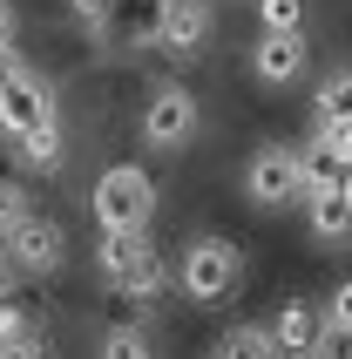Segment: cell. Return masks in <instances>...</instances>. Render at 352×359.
<instances>
[{
    "label": "cell",
    "mask_w": 352,
    "mask_h": 359,
    "mask_svg": "<svg viewBox=\"0 0 352 359\" xmlns=\"http://www.w3.org/2000/svg\"><path fill=\"white\" fill-rule=\"evenodd\" d=\"M95 224L102 231H149V210H156V183L149 170L136 163H116V170H102L95 177Z\"/></svg>",
    "instance_id": "1"
},
{
    "label": "cell",
    "mask_w": 352,
    "mask_h": 359,
    "mask_svg": "<svg viewBox=\"0 0 352 359\" xmlns=\"http://www.w3.org/2000/svg\"><path fill=\"white\" fill-rule=\"evenodd\" d=\"M244 190H251V203H264V210L305 203V149H298V142H264V149L244 163Z\"/></svg>",
    "instance_id": "2"
},
{
    "label": "cell",
    "mask_w": 352,
    "mask_h": 359,
    "mask_svg": "<svg viewBox=\"0 0 352 359\" xmlns=\"http://www.w3.org/2000/svg\"><path fill=\"white\" fill-rule=\"evenodd\" d=\"M102 278L116 285L122 299H149L163 292V258L142 231H102Z\"/></svg>",
    "instance_id": "3"
},
{
    "label": "cell",
    "mask_w": 352,
    "mask_h": 359,
    "mask_svg": "<svg viewBox=\"0 0 352 359\" xmlns=\"http://www.w3.org/2000/svg\"><path fill=\"white\" fill-rule=\"evenodd\" d=\"M237 278H244V258H237V244H231V238H196L190 251H183V292H190L196 305L231 299Z\"/></svg>",
    "instance_id": "4"
},
{
    "label": "cell",
    "mask_w": 352,
    "mask_h": 359,
    "mask_svg": "<svg viewBox=\"0 0 352 359\" xmlns=\"http://www.w3.org/2000/svg\"><path fill=\"white\" fill-rule=\"evenodd\" d=\"M196 95L183 88V81H163L156 95L142 102V142L149 149H183V142L196 136Z\"/></svg>",
    "instance_id": "5"
},
{
    "label": "cell",
    "mask_w": 352,
    "mask_h": 359,
    "mask_svg": "<svg viewBox=\"0 0 352 359\" xmlns=\"http://www.w3.org/2000/svg\"><path fill=\"white\" fill-rule=\"evenodd\" d=\"M41 122H55V95L41 88L34 68H20L14 81H0V129H7V136H27Z\"/></svg>",
    "instance_id": "6"
},
{
    "label": "cell",
    "mask_w": 352,
    "mask_h": 359,
    "mask_svg": "<svg viewBox=\"0 0 352 359\" xmlns=\"http://www.w3.org/2000/svg\"><path fill=\"white\" fill-rule=\"evenodd\" d=\"M7 258L20 264V271H61V224L48 217H20L14 231H7Z\"/></svg>",
    "instance_id": "7"
},
{
    "label": "cell",
    "mask_w": 352,
    "mask_h": 359,
    "mask_svg": "<svg viewBox=\"0 0 352 359\" xmlns=\"http://www.w3.org/2000/svg\"><path fill=\"white\" fill-rule=\"evenodd\" d=\"M203 34H210V7L203 0H170L156 14V48L163 55H196Z\"/></svg>",
    "instance_id": "8"
},
{
    "label": "cell",
    "mask_w": 352,
    "mask_h": 359,
    "mask_svg": "<svg viewBox=\"0 0 352 359\" xmlns=\"http://www.w3.org/2000/svg\"><path fill=\"white\" fill-rule=\"evenodd\" d=\"M318 332H325V312H318L312 299H285V305H278V319H271V339H278V353L312 359Z\"/></svg>",
    "instance_id": "9"
},
{
    "label": "cell",
    "mask_w": 352,
    "mask_h": 359,
    "mask_svg": "<svg viewBox=\"0 0 352 359\" xmlns=\"http://www.w3.org/2000/svg\"><path fill=\"white\" fill-rule=\"evenodd\" d=\"M251 68H257V81H298L305 75V34H271L264 27V41L251 48Z\"/></svg>",
    "instance_id": "10"
},
{
    "label": "cell",
    "mask_w": 352,
    "mask_h": 359,
    "mask_svg": "<svg viewBox=\"0 0 352 359\" xmlns=\"http://www.w3.org/2000/svg\"><path fill=\"white\" fill-rule=\"evenodd\" d=\"M305 217H312V238L352 244V197H346V190H318V197H305Z\"/></svg>",
    "instance_id": "11"
},
{
    "label": "cell",
    "mask_w": 352,
    "mask_h": 359,
    "mask_svg": "<svg viewBox=\"0 0 352 359\" xmlns=\"http://www.w3.org/2000/svg\"><path fill=\"white\" fill-rule=\"evenodd\" d=\"M298 149H305V197H318V190H339V177H346V163L332 156V149H325V142H298Z\"/></svg>",
    "instance_id": "12"
},
{
    "label": "cell",
    "mask_w": 352,
    "mask_h": 359,
    "mask_svg": "<svg viewBox=\"0 0 352 359\" xmlns=\"http://www.w3.org/2000/svg\"><path fill=\"white\" fill-rule=\"evenodd\" d=\"M210 359H278V339H271V332H257V325H237V332L217 339Z\"/></svg>",
    "instance_id": "13"
},
{
    "label": "cell",
    "mask_w": 352,
    "mask_h": 359,
    "mask_svg": "<svg viewBox=\"0 0 352 359\" xmlns=\"http://www.w3.org/2000/svg\"><path fill=\"white\" fill-rule=\"evenodd\" d=\"M14 142H20V163H34V170H55L61 163V122H41V129H27Z\"/></svg>",
    "instance_id": "14"
},
{
    "label": "cell",
    "mask_w": 352,
    "mask_h": 359,
    "mask_svg": "<svg viewBox=\"0 0 352 359\" xmlns=\"http://www.w3.org/2000/svg\"><path fill=\"white\" fill-rule=\"evenodd\" d=\"M102 359H156V346H149L142 325H116V332L102 339Z\"/></svg>",
    "instance_id": "15"
},
{
    "label": "cell",
    "mask_w": 352,
    "mask_h": 359,
    "mask_svg": "<svg viewBox=\"0 0 352 359\" xmlns=\"http://www.w3.org/2000/svg\"><path fill=\"white\" fill-rule=\"evenodd\" d=\"M312 116H352V68H339V75H325V88H318Z\"/></svg>",
    "instance_id": "16"
},
{
    "label": "cell",
    "mask_w": 352,
    "mask_h": 359,
    "mask_svg": "<svg viewBox=\"0 0 352 359\" xmlns=\"http://www.w3.org/2000/svg\"><path fill=\"white\" fill-rule=\"evenodd\" d=\"M14 332H34V299L0 292V339H14Z\"/></svg>",
    "instance_id": "17"
},
{
    "label": "cell",
    "mask_w": 352,
    "mask_h": 359,
    "mask_svg": "<svg viewBox=\"0 0 352 359\" xmlns=\"http://www.w3.org/2000/svg\"><path fill=\"white\" fill-rule=\"evenodd\" d=\"M318 142L352 170V116H318Z\"/></svg>",
    "instance_id": "18"
},
{
    "label": "cell",
    "mask_w": 352,
    "mask_h": 359,
    "mask_svg": "<svg viewBox=\"0 0 352 359\" xmlns=\"http://www.w3.org/2000/svg\"><path fill=\"white\" fill-rule=\"evenodd\" d=\"M257 20H264L271 34H292L298 20H305V0H257Z\"/></svg>",
    "instance_id": "19"
},
{
    "label": "cell",
    "mask_w": 352,
    "mask_h": 359,
    "mask_svg": "<svg viewBox=\"0 0 352 359\" xmlns=\"http://www.w3.org/2000/svg\"><path fill=\"white\" fill-rule=\"evenodd\" d=\"M27 203H34V197H27V190H20L14 177H0V238H7V231H14L20 217H34Z\"/></svg>",
    "instance_id": "20"
},
{
    "label": "cell",
    "mask_w": 352,
    "mask_h": 359,
    "mask_svg": "<svg viewBox=\"0 0 352 359\" xmlns=\"http://www.w3.org/2000/svg\"><path fill=\"white\" fill-rule=\"evenodd\" d=\"M312 359H352V325H332V319H325V332H318Z\"/></svg>",
    "instance_id": "21"
},
{
    "label": "cell",
    "mask_w": 352,
    "mask_h": 359,
    "mask_svg": "<svg viewBox=\"0 0 352 359\" xmlns=\"http://www.w3.org/2000/svg\"><path fill=\"white\" fill-rule=\"evenodd\" d=\"M68 14L81 27H116V0H68Z\"/></svg>",
    "instance_id": "22"
},
{
    "label": "cell",
    "mask_w": 352,
    "mask_h": 359,
    "mask_svg": "<svg viewBox=\"0 0 352 359\" xmlns=\"http://www.w3.org/2000/svg\"><path fill=\"white\" fill-rule=\"evenodd\" d=\"M0 359H48V339L41 332H14V339H0Z\"/></svg>",
    "instance_id": "23"
},
{
    "label": "cell",
    "mask_w": 352,
    "mask_h": 359,
    "mask_svg": "<svg viewBox=\"0 0 352 359\" xmlns=\"http://www.w3.org/2000/svg\"><path fill=\"white\" fill-rule=\"evenodd\" d=\"M325 319H332V325H352V278H346V285L332 292V305H325Z\"/></svg>",
    "instance_id": "24"
},
{
    "label": "cell",
    "mask_w": 352,
    "mask_h": 359,
    "mask_svg": "<svg viewBox=\"0 0 352 359\" xmlns=\"http://www.w3.org/2000/svg\"><path fill=\"white\" fill-rule=\"evenodd\" d=\"M0 48H14V7L0 0Z\"/></svg>",
    "instance_id": "25"
},
{
    "label": "cell",
    "mask_w": 352,
    "mask_h": 359,
    "mask_svg": "<svg viewBox=\"0 0 352 359\" xmlns=\"http://www.w3.org/2000/svg\"><path fill=\"white\" fill-rule=\"evenodd\" d=\"M20 75V61H14V48H0V81H14Z\"/></svg>",
    "instance_id": "26"
},
{
    "label": "cell",
    "mask_w": 352,
    "mask_h": 359,
    "mask_svg": "<svg viewBox=\"0 0 352 359\" xmlns=\"http://www.w3.org/2000/svg\"><path fill=\"white\" fill-rule=\"evenodd\" d=\"M339 190H346V197H352V170H346V177H339Z\"/></svg>",
    "instance_id": "27"
},
{
    "label": "cell",
    "mask_w": 352,
    "mask_h": 359,
    "mask_svg": "<svg viewBox=\"0 0 352 359\" xmlns=\"http://www.w3.org/2000/svg\"><path fill=\"white\" fill-rule=\"evenodd\" d=\"M0 292H7V264H0Z\"/></svg>",
    "instance_id": "28"
}]
</instances>
